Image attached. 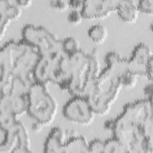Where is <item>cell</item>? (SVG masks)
Here are the masks:
<instances>
[{"label":"cell","mask_w":153,"mask_h":153,"mask_svg":"<svg viewBox=\"0 0 153 153\" xmlns=\"http://www.w3.org/2000/svg\"><path fill=\"white\" fill-rule=\"evenodd\" d=\"M27 114L44 126L50 125L58 112V103L47 85L34 82L27 94Z\"/></svg>","instance_id":"obj_3"},{"label":"cell","mask_w":153,"mask_h":153,"mask_svg":"<svg viewBox=\"0 0 153 153\" xmlns=\"http://www.w3.org/2000/svg\"><path fill=\"white\" fill-rule=\"evenodd\" d=\"M19 120L16 117L8 113L1 112L0 125L1 128L8 130L14 126Z\"/></svg>","instance_id":"obj_19"},{"label":"cell","mask_w":153,"mask_h":153,"mask_svg":"<svg viewBox=\"0 0 153 153\" xmlns=\"http://www.w3.org/2000/svg\"><path fill=\"white\" fill-rule=\"evenodd\" d=\"M105 142L104 153H128L126 147L117 139L113 137Z\"/></svg>","instance_id":"obj_18"},{"label":"cell","mask_w":153,"mask_h":153,"mask_svg":"<svg viewBox=\"0 0 153 153\" xmlns=\"http://www.w3.org/2000/svg\"><path fill=\"white\" fill-rule=\"evenodd\" d=\"M152 100L143 99L128 103L115 119L105 123V128L120 140L128 152H152Z\"/></svg>","instance_id":"obj_1"},{"label":"cell","mask_w":153,"mask_h":153,"mask_svg":"<svg viewBox=\"0 0 153 153\" xmlns=\"http://www.w3.org/2000/svg\"><path fill=\"white\" fill-rule=\"evenodd\" d=\"M128 60V69L138 77L152 80V53L144 42L138 43L134 48Z\"/></svg>","instance_id":"obj_7"},{"label":"cell","mask_w":153,"mask_h":153,"mask_svg":"<svg viewBox=\"0 0 153 153\" xmlns=\"http://www.w3.org/2000/svg\"><path fill=\"white\" fill-rule=\"evenodd\" d=\"M43 126H44L42 124H41L40 123L35 121V122L32 124L31 129L33 132H34L35 133H39L42 131Z\"/></svg>","instance_id":"obj_27"},{"label":"cell","mask_w":153,"mask_h":153,"mask_svg":"<svg viewBox=\"0 0 153 153\" xmlns=\"http://www.w3.org/2000/svg\"><path fill=\"white\" fill-rule=\"evenodd\" d=\"M121 88L119 78L106 67L96 78L86 83L83 96L87 98L96 115H104L109 112Z\"/></svg>","instance_id":"obj_2"},{"label":"cell","mask_w":153,"mask_h":153,"mask_svg":"<svg viewBox=\"0 0 153 153\" xmlns=\"http://www.w3.org/2000/svg\"><path fill=\"white\" fill-rule=\"evenodd\" d=\"M22 41L36 50L41 56H65L62 40L47 28L33 24L23 26Z\"/></svg>","instance_id":"obj_4"},{"label":"cell","mask_w":153,"mask_h":153,"mask_svg":"<svg viewBox=\"0 0 153 153\" xmlns=\"http://www.w3.org/2000/svg\"><path fill=\"white\" fill-rule=\"evenodd\" d=\"M32 152L28 130L21 121L8 130L1 128L0 153Z\"/></svg>","instance_id":"obj_5"},{"label":"cell","mask_w":153,"mask_h":153,"mask_svg":"<svg viewBox=\"0 0 153 153\" xmlns=\"http://www.w3.org/2000/svg\"><path fill=\"white\" fill-rule=\"evenodd\" d=\"M87 140L81 135H76L66 139L64 146L63 153L88 152Z\"/></svg>","instance_id":"obj_15"},{"label":"cell","mask_w":153,"mask_h":153,"mask_svg":"<svg viewBox=\"0 0 153 153\" xmlns=\"http://www.w3.org/2000/svg\"><path fill=\"white\" fill-rule=\"evenodd\" d=\"M143 94L146 99L152 100V83L147 84L143 88Z\"/></svg>","instance_id":"obj_26"},{"label":"cell","mask_w":153,"mask_h":153,"mask_svg":"<svg viewBox=\"0 0 153 153\" xmlns=\"http://www.w3.org/2000/svg\"><path fill=\"white\" fill-rule=\"evenodd\" d=\"M65 56H41L32 72L35 82L45 85L52 82L54 73Z\"/></svg>","instance_id":"obj_9"},{"label":"cell","mask_w":153,"mask_h":153,"mask_svg":"<svg viewBox=\"0 0 153 153\" xmlns=\"http://www.w3.org/2000/svg\"><path fill=\"white\" fill-rule=\"evenodd\" d=\"M84 19L81 11L72 10L67 16V20L72 25H78L81 23Z\"/></svg>","instance_id":"obj_22"},{"label":"cell","mask_w":153,"mask_h":153,"mask_svg":"<svg viewBox=\"0 0 153 153\" xmlns=\"http://www.w3.org/2000/svg\"><path fill=\"white\" fill-rule=\"evenodd\" d=\"M34 82L35 81L32 75H13L11 93L10 94L27 96Z\"/></svg>","instance_id":"obj_14"},{"label":"cell","mask_w":153,"mask_h":153,"mask_svg":"<svg viewBox=\"0 0 153 153\" xmlns=\"http://www.w3.org/2000/svg\"><path fill=\"white\" fill-rule=\"evenodd\" d=\"M22 13V8L16 1L1 0L0 1V29L1 39L5 35L7 28L11 22L20 18Z\"/></svg>","instance_id":"obj_11"},{"label":"cell","mask_w":153,"mask_h":153,"mask_svg":"<svg viewBox=\"0 0 153 153\" xmlns=\"http://www.w3.org/2000/svg\"><path fill=\"white\" fill-rule=\"evenodd\" d=\"M87 33L90 39L97 44H102L104 43L108 36L107 27L100 23L90 26Z\"/></svg>","instance_id":"obj_16"},{"label":"cell","mask_w":153,"mask_h":153,"mask_svg":"<svg viewBox=\"0 0 153 153\" xmlns=\"http://www.w3.org/2000/svg\"><path fill=\"white\" fill-rule=\"evenodd\" d=\"M85 1L83 0H70L68 1L69 8L72 10L81 11L84 5Z\"/></svg>","instance_id":"obj_25"},{"label":"cell","mask_w":153,"mask_h":153,"mask_svg":"<svg viewBox=\"0 0 153 153\" xmlns=\"http://www.w3.org/2000/svg\"><path fill=\"white\" fill-rule=\"evenodd\" d=\"M62 113L68 121L84 126L91 124L96 115L88 100L82 96H73L63 106Z\"/></svg>","instance_id":"obj_6"},{"label":"cell","mask_w":153,"mask_h":153,"mask_svg":"<svg viewBox=\"0 0 153 153\" xmlns=\"http://www.w3.org/2000/svg\"><path fill=\"white\" fill-rule=\"evenodd\" d=\"M116 13L123 22L131 24L137 21L139 11L137 4L135 1L133 0H120L117 1Z\"/></svg>","instance_id":"obj_13"},{"label":"cell","mask_w":153,"mask_h":153,"mask_svg":"<svg viewBox=\"0 0 153 153\" xmlns=\"http://www.w3.org/2000/svg\"><path fill=\"white\" fill-rule=\"evenodd\" d=\"M1 112L10 114L17 118L27 114V96L8 94L1 96Z\"/></svg>","instance_id":"obj_10"},{"label":"cell","mask_w":153,"mask_h":153,"mask_svg":"<svg viewBox=\"0 0 153 153\" xmlns=\"http://www.w3.org/2000/svg\"><path fill=\"white\" fill-rule=\"evenodd\" d=\"M118 1L114 0H85L81 10L84 19L90 20L105 19L116 12Z\"/></svg>","instance_id":"obj_8"},{"label":"cell","mask_w":153,"mask_h":153,"mask_svg":"<svg viewBox=\"0 0 153 153\" xmlns=\"http://www.w3.org/2000/svg\"><path fill=\"white\" fill-rule=\"evenodd\" d=\"M137 7L139 12L152 15L153 13V1L141 0L137 3Z\"/></svg>","instance_id":"obj_23"},{"label":"cell","mask_w":153,"mask_h":153,"mask_svg":"<svg viewBox=\"0 0 153 153\" xmlns=\"http://www.w3.org/2000/svg\"><path fill=\"white\" fill-rule=\"evenodd\" d=\"M67 137L66 131L59 127L53 128L44 144V152L46 153H63Z\"/></svg>","instance_id":"obj_12"},{"label":"cell","mask_w":153,"mask_h":153,"mask_svg":"<svg viewBox=\"0 0 153 153\" xmlns=\"http://www.w3.org/2000/svg\"><path fill=\"white\" fill-rule=\"evenodd\" d=\"M105 142L95 139L88 144V152L91 153H104Z\"/></svg>","instance_id":"obj_21"},{"label":"cell","mask_w":153,"mask_h":153,"mask_svg":"<svg viewBox=\"0 0 153 153\" xmlns=\"http://www.w3.org/2000/svg\"><path fill=\"white\" fill-rule=\"evenodd\" d=\"M49 4L53 9L58 11H66L69 8L68 1L53 0L50 1Z\"/></svg>","instance_id":"obj_24"},{"label":"cell","mask_w":153,"mask_h":153,"mask_svg":"<svg viewBox=\"0 0 153 153\" xmlns=\"http://www.w3.org/2000/svg\"><path fill=\"white\" fill-rule=\"evenodd\" d=\"M62 48L66 56H72L82 50L79 41L74 37L68 36L62 40Z\"/></svg>","instance_id":"obj_17"},{"label":"cell","mask_w":153,"mask_h":153,"mask_svg":"<svg viewBox=\"0 0 153 153\" xmlns=\"http://www.w3.org/2000/svg\"><path fill=\"white\" fill-rule=\"evenodd\" d=\"M137 78V76L129 71L120 79V81L122 87L131 88L136 85Z\"/></svg>","instance_id":"obj_20"},{"label":"cell","mask_w":153,"mask_h":153,"mask_svg":"<svg viewBox=\"0 0 153 153\" xmlns=\"http://www.w3.org/2000/svg\"><path fill=\"white\" fill-rule=\"evenodd\" d=\"M17 4L23 9L26 8L32 5V1L31 0H16Z\"/></svg>","instance_id":"obj_28"}]
</instances>
